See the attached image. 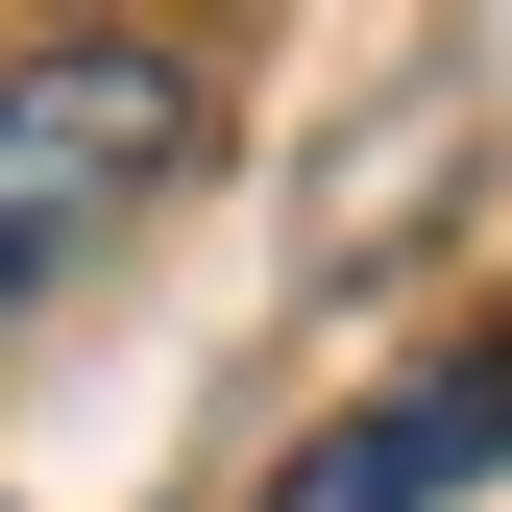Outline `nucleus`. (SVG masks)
Masks as SVG:
<instances>
[{"label": "nucleus", "instance_id": "nucleus-1", "mask_svg": "<svg viewBox=\"0 0 512 512\" xmlns=\"http://www.w3.org/2000/svg\"><path fill=\"white\" fill-rule=\"evenodd\" d=\"M171 171H196V74H171V49H25V74H0V317L49 269H98Z\"/></svg>", "mask_w": 512, "mask_h": 512}, {"label": "nucleus", "instance_id": "nucleus-2", "mask_svg": "<svg viewBox=\"0 0 512 512\" xmlns=\"http://www.w3.org/2000/svg\"><path fill=\"white\" fill-rule=\"evenodd\" d=\"M488 464H512V366H415V391L317 415L293 464H269V512H464Z\"/></svg>", "mask_w": 512, "mask_h": 512}, {"label": "nucleus", "instance_id": "nucleus-3", "mask_svg": "<svg viewBox=\"0 0 512 512\" xmlns=\"http://www.w3.org/2000/svg\"><path fill=\"white\" fill-rule=\"evenodd\" d=\"M488 366H512V342H488Z\"/></svg>", "mask_w": 512, "mask_h": 512}]
</instances>
